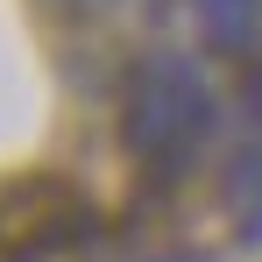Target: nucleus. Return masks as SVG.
Instances as JSON below:
<instances>
[{
    "instance_id": "nucleus-2",
    "label": "nucleus",
    "mask_w": 262,
    "mask_h": 262,
    "mask_svg": "<svg viewBox=\"0 0 262 262\" xmlns=\"http://www.w3.org/2000/svg\"><path fill=\"white\" fill-rule=\"evenodd\" d=\"M206 29H213L227 50H255L262 43V0H199Z\"/></svg>"
},
{
    "instance_id": "nucleus-3",
    "label": "nucleus",
    "mask_w": 262,
    "mask_h": 262,
    "mask_svg": "<svg viewBox=\"0 0 262 262\" xmlns=\"http://www.w3.org/2000/svg\"><path fill=\"white\" fill-rule=\"evenodd\" d=\"M248 114H255V121H262V71H255V78H248Z\"/></svg>"
},
{
    "instance_id": "nucleus-1",
    "label": "nucleus",
    "mask_w": 262,
    "mask_h": 262,
    "mask_svg": "<svg viewBox=\"0 0 262 262\" xmlns=\"http://www.w3.org/2000/svg\"><path fill=\"white\" fill-rule=\"evenodd\" d=\"M213 121H220L213 78L191 57H149L128 78V149L163 184H177L213 149Z\"/></svg>"
}]
</instances>
